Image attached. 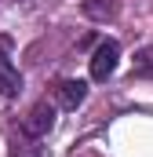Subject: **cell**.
I'll return each mask as SVG.
<instances>
[{
  "label": "cell",
  "mask_w": 153,
  "mask_h": 157,
  "mask_svg": "<svg viewBox=\"0 0 153 157\" xmlns=\"http://www.w3.org/2000/svg\"><path fill=\"white\" fill-rule=\"evenodd\" d=\"M51 124H55V106H51L47 99H40V102L29 106V113L22 117L18 135H22V139H37V143H40V139L51 132Z\"/></svg>",
  "instance_id": "1"
},
{
  "label": "cell",
  "mask_w": 153,
  "mask_h": 157,
  "mask_svg": "<svg viewBox=\"0 0 153 157\" xmlns=\"http://www.w3.org/2000/svg\"><path fill=\"white\" fill-rule=\"evenodd\" d=\"M117 59H120V44L117 40H99L95 55H91V80H110L117 70Z\"/></svg>",
  "instance_id": "2"
},
{
  "label": "cell",
  "mask_w": 153,
  "mask_h": 157,
  "mask_svg": "<svg viewBox=\"0 0 153 157\" xmlns=\"http://www.w3.org/2000/svg\"><path fill=\"white\" fill-rule=\"evenodd\" d=\"M84 99H88V84L84 80H58L55 84V102L62 110H76Z\"/></svg>",
  "instance_id": "3"
},
{
  "label": "cell",
  "mask_w": 153,
  "mask_h": 157,
  "mask_svg": "<svg viewBox=\"0 0 153 157\" xmlns=\"http://www.w3.org/2000/svg\"><path fill=\"white\" fill-rule=\"evenodd\" d=\"M22 91V77H18V70L11 66V59L0 51V99H15Z\"/></svg>",
  "instance_id": "4"
},
{
  "label": "cell",
  "mask_w": 153,
  "mask_h": 157,
  "mask_svg": "<svg viewBox=\"0 0 153 157\" xmlns=\"http://www.w3.org/2000/svg\"><path fill=\"white\" fill-rule=\"evenodd\" d=\"M84 15L91 22H113L120 15V0H84Z\"/></svg>",
  "instance_id": "5"
},
{
  "label": "cell",
  "mask_w": 153,
  "mask_h": 157,
  "mask_svg": "<svg viewBox=\"0 0 153 157\" xmlns=\"http://www.w3.org/2000/svg\"><path fill=\"white\" fill-rule=\"evenodd\" d=\"M131 77H153V44L135 51V62H131Z\"/></svg>",
  "instance_id": "6"
}]
</instances>
